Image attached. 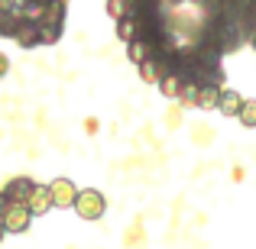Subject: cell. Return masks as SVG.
<instances>
[{
	"mask_svg": "<svg viewBox=\"0 0 256 249\" xmlns=\"http://www.w3.org/2000/svg\"><path fill=\"white\" fill-rule=\"evenodd\" d=\"M75 211L82 220H100L107 211V201L98 188H78V198H75Z\"/></svg>",
	"mask_w": 256,
	"mask_h": 249,
	"instance_id": "6da1fadb",
	"label": "cell"
},
{
	"mask_svg": "<svg viewBox=\"0 0 256 249\" xmlns=\"http://www.w3.org/2000/svg\"><path fill=\"white\" fill-rule=\"evenodd\" d=\"M0 224H4V233H13V237H20V233L30 230L32 214H30V207H26V204H10V207H6V214L0 217Z\"/></svg>",
	"mask_w": 256,
	"mask_h": 249,
	"instance_id": "7a4b0ae2",
	"label": "cell"
},
{
	"mask_svg": "<svg viewBox=\"0 0 256 249\" xmlns=\"http://www.w3.org/2000/svg\"><path fill=\"white\" fill-rule=\"evenodd\" d=\"M49 194H52V207L68 211V207H75L78 188H75V181H72V178H52L49 181Z\"/></svg>",
	"mask_w": 256,
	"mask_h": 249,
	"instance_id": "3957f363",
	"label": "cell"
},
{
	"mask_svg": "<svg viewBox=\"0 0 256 249\" xmlns=\"http://www.w3.org/2000/svg\"><path fill=\"white\" fill-rule=\"evenodd\" d=\"M32 188H36V181H32V178L16 175V178L6 181L4 194H6V201H10V204H26V201H30V194H32Z\"/></svg>",
	"mask_w": 256,
	"mask_h": 249,
	"instance_id": "277c9868",
	"label": "cell"
},
{
	"mask_svg": "<svg viewBox=\"0 0 256 249\" xmlns=\"http://www.w3.org/2000/svg\"><path fill=\"white\" fill-rule=\"evenodd\" d=\"M26 207H30L32 217H39V214H49L52 211V194H49V185H36L30 194V201H26Z\"/></svg>",
	"mask_w": 256,
	"mask_h": 249,
	"instance_id": "5b68a950",
	"label": "cell"
},
{
	"mask_svg": "<svg viewBox=\"0 0 256 249\" xmlns=\"http://www.w3.org/2000/svg\"><path fill=\"white\" fill-rule=\"evenodd\" d=\"M240 107H244V97H240L237 91H230V87H224V91H220V97H218V107H214V110H220L224 117H237Z\"/></svg>",
	"mask_w": 256,
	"mask_h": 249,
	"instance_id": "8992f818",
	"label": "cell"
},
{
	"mask_svg": "<svg viewBox=\"0 0 256 249\" xmlns=\"http://www.w3.org/2000/svg\"><path fill=\"white\" fill-rule=\"evenodd\" d=\"M13 39H16L23 49H30V45H39V23H30V19H23V23L16 26V32H13Z\"/></svg>",
	"mask_w": 256,
	"mask_h": 249,
	"instance_id": "52a82bcc",
	"label": "cell"
},
{
	"mask_svg": "<svg viewBox=\"0 0 256 249\" xmlns=\"http://www.w3.org/2000/svg\"><path fill=\"white\" fill-rule=\"evenodd\" d=\"M62 16H65V6L58 3V0H49L42 10V19H39V26H56V29H62Z\"/></svg>",
	"mask_w": 256,
	"mask_h": 249,
	"instance_id": "ba28073f",
	"label": "cell"
},
{
	"mask_svg": "<svg viewBox=\"0 0 256 249\" xmlns=\"http://www.w3.org/2000/svg\"><path fill=\"white\" fill-rule=\"evenodd\" d=\"M117 36L124 39V42H133V39H143L140 36V23L133 16H124V19H117Z\"/></svg>",
	"mask_w": 256,
	"mask_h": 249,
	"instance_id": "9c48e42d",
	"label": "cell"
},
{
	"mask_svg": "<svg viewBox=\"0 0 256 249\" xmlns=\"http://www.w3.org/2000/svg\"><path fill=\"white\" fill-rule=\"evenodd\" d=\"M126 55H130V62H136V65L150 62V42H146V39H133V42H126Z\"/></svg>",
	"mask_w": 256,
	"mask_h": 249,
	"instance_id": "30bf717a",
	"label": "cell"
},
{
	"mask_svg": "<svg viewBox=\"0 0 256 249\" xmlns=\"http://www.w3.org/2000/svg\"><path fill=\"white\" fill-rule=\"evenodd\" d=\"M237 120H240L244 126H256V100H253V97H250V100L244 97V107H240Z\"/></svg>",
	"mask_w": 256,
	"mask_h": 249,
	"instance_id": "8fae6325",
	"label": "cell"
},
{
	"mask_svg": "<svg viewBox=\"0 0 256 249\" xmlns=\"http://www.w3.org/2000/svg\"><path fill=\"white\" fill-rule=\"evenodd\" d=\"M218 97H220L218 87H201V91H198V100H194V104H198V107H218Z\"/></svg>",
	"mask_w": 256,
	"mask_h": 249,
	"instance_id": "7c38bea8",
	"label": "cell"
},
{
	"mask_svg": "<svg viewBox=\"0 0 256 249\" xmlns=\"http://www.w3.org/2000/svg\"><path fill=\"white\" fill-rule=\"evenodd\" d=\"M130 0H107V13H110L114 19H124V16H130Z\"/></svg>",
	"mask_w": 256,
	"mask_h": 249,
	"instance_id": "4fadbf2b",
	"label": "cell"
},
{
	"mask_svg": "<svg viewBox=\"0 0 256 249\" xmlns=\"http://www.w3.org/2000/svg\"><path fill=\"white\" fill-rule=\"evenodd\" d=\"M58 36H62V29H56V26H39V42L52 45V42H58Z\"/></svg>",
	"mask_w": 256,
	"mask_h": 249,
	"instance_id": "5bb4252c",
	"label": "cell"
},
{
	"mask_svg": "<svg viewBox=\"0 0 256 249\" xmlns=\"http://www.w3.org/2000/svg\"><path fill=\"white\" fill-rule=\"evenodd\" d=\"M159 84H162V94H169V97H175V94L182 91V87H178V81H175V78H162V81H159Z\"/></svg>",
	"mask_w": 256,
	"mask_h": 249,
	"instance_id": "9a60e30c",
	"label": "cell"
},
{
	"mask_svg": "<svg viewBox=\"0 0 256 249\" xmlns=\"http://www.w3.org/2000/svg\"><path fill=\"white\" fill-rule=\"evenodd\" d=\"M6 71H10V58H6V55H0V78H4Z\"/></svg>",
	"mask_w": 256,
	"mask_h": 249,
	"instance_id": "2e32d148",
	"label": "cell"
},
{
	"mask_svg": "<svg viewBox=\"0 0 256 249\" xmlns=\"http://www.w3.org/2000/svg\"><path fill=\"white\" fill-rule=\"evenodd\" d=\"M6 207H10V201H6V194L0 191V217H4V214H6Z\"/></svg>",
	"mask_w": 256,
	"mask_h": 249,
	"instance_id": "e0dca14e",
	"label": "cell"
},
{
	"mask_svg": "<svg viewBox=\"0 0 256 249\" xmlns=\"http://www.w3.org/2000/svg\"><path fill=\"white\" fill-rule=\"evenodd\" d=\"M0 243H4V224H0Z\"/></svg>",
	"mask_w": 256,
	"mask_h": 249,
	"instance_id": "ac0fdd59",
	"label": "cell"
},
{
	"mask_svg": "<svg viewBox=\"0 0 256 249\" xmlns=\"http://www.w3.org/2000/svg\"><path fill=\"white\" fill-rule=\"evenodd\" d=\"M172 3H178V0H172Z\"/></svg>",
	"mask_w": 256,
	"mask_h": 249,
	"instance_id": "d6986e66",
	"label": "cell"
}]
</instances>
